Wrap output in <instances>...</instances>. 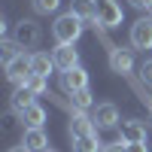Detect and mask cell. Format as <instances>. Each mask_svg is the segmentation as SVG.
<instances>
[{
  "label": "cell",
  "mask_w": 152,
  "mask_h": 152,
  "mask_svg": "<svg viewBox=\"0 0 152 152\" xmlns=\"http://www.w3.org/2000/svg\"><path fill=\"white\" fill-rule=\"evenodd\" d=\"M82 31H85V21L76 15V12H64V15H58L55 24H52V37H55L58 46H73L82 37Z\"/></svg>",
  "instance_id": "cell-1"
},
{
  "label": "cell",
  "mask_w": 152,
  "mask_h": 152,
  "mask_svg": "<svg viewBox=\"0 0 152 152\" xmlns=\"http://www.w3.org/2000/svg\"><path fill=\"white\" fill-rule=\"evenodd\" d=\"M21 49H37L43 40V31H40V24H37L34 18H21L15 24V37H12Z\"/></svg>",
  "instance_id": "cell-2"
},
{
  "label": "cell",
  "mask_w": 152,
  "mask_h": 152,
  "mask_svg": "<svg viewBox=\"0 0 152 152\" xmlns=\"http://www.w3.org/2000/svg\"><path fill=\"white\" fill-rule=\"evenodd\" d=\"M91 122H94L97 131H113V128H119V110H116V104H97V107L91 110Z\"/></svg>",
  "instance_id": "cell-3"
},
{
  "label": "cell",
  "mask_w": 152,
  "mask_h": 152,
  "mask_svg": "<svg viewBox=\"0 0 152 152\" xmlns=\"http://www.w3.org/2000/svg\"><path fill=\"white\" fill-rule=\"evenodd\" d=\"M3 67H6V79H9L12 85H24V82H28V76H31V55L21 52L18 58H12L9 64H3Z\"/></svg>",
  "instance_id": "cell-4"
},
{
  "label": "cell",
  "mask_w": 152,
  "mask_h": 152,
  "mask_svg": "<svg viewBox=\"0 0 152 152\" xmlns=\"http://www.w3.org/2000/svg\"><path fill=\"white\" fill-rule=\"evenodd\" d=\"M110 70L119 73V76H128V73L134 70V49L113 46V49H110Z\"/></svg>",
  "instance_id": "cell-5"
},
{
  "label": "cell",
  "mask_w": 152,
  "mask_h": 152,
  "mask_svg": "<svg viewBox=\"0 0 152 152\" xmlns=\"http://www.w3.org/2000/svg\"><path fill=\"white\" fill-rule=\"evenodd\" d=\"M97 3V21L104 28H119L122 24V6L119 0H94Z\"/></svg>",
  "instance_id": "cell-6"
},
{
  "label": "cell",
  "mask_w": 152,
  "mask_h": 152,
  "mask_svg": "<svg viewBox=\"0 0 152 152\" xmlns=\"http://www.w3.org/2000/svg\"><path fill=\"white\" fill-rule=\"evenodd\" d=\"M131 46L140 52L152 49V18H137L131 24Z\"/></svg>",
  "instance_id": "cell-7"
},
{
  "label": "cell",
  "mask_w": 152,
  "mask_h": 152,
  "mask_svg": "<svg viewBox=\"0 0 152 152\" xmlns=\"http://www.w3.org/2000/svg\"><path fill=\"white\" fill-rule=\"evenodd\" d=\"M61 88H64L67 94H73V91H82V88H88V73H85L82 67L64 70V73H61Z\"/></svg>",
  "instance_id": "cell-8"
},
{
  "label": "cell",
  "mask_w": 152,
  "mask_h": 152,
  "mask_svg": "<svg viewBox=\"0 0 152 152\" xmlns=\"http://www.w3.org/2000/svg\"><path fill=\"white\" fill-rule=\"evenodd\" d=\"M119 140H125V143H146V125L137 122V119L122 122V128H119Z\"/></svg>",
  "instance_id": "cell-9"
},
{
  "label": "cell",
  "mask_w": 152,
  "mask_h": 152,
  "mask_svg": "<svg viewBox=\"0 0 152 152\" xmlns=\"http://www.w3.org/2000/svg\"><path fill=\"white\" fill-rule=\"evenodd\" d=\"M52 58H55V67L64 73V70H73V67H79V52H76L73 46H58L55 52H52Z\"/></svg>",
  "instance_id": "cell-10"
},
{
  "label": "cell",
  "mask_w": 152,
  "mask_h": 152,
  "mask_svg": "<svg viewBox=\"0 0 152 152\" xmlns=\"http://www.w3.org/2000/svg\"><path fill=\"white\" fill-rule=\"evenodd\" d=\"M91 131H97V128H94V122L88 119L85 113L73 110V119H70V125H67V134H70V140H76V137H85V134H91Z\"/></svg>",
  "instance_id": "cell-11"
},
{
  "label": "cell",
  "mask_w": 152,
  "mask_h": 152,
  "mask_svg": "<svg viewBox=\"0 0 152 152\" xmlns=\"http://www.w3.org/2000/svg\"><path fill=\"white\" fill-rule=\"evenodd\" d=\"M21 143L28 146L31 152H46V149H49V137H46L43 128H28L24 137H21Z\"/></svg>",
  "instance_id": "cell-12"
},
{
  "label": "cell",
  "mask_w": 152,
  "mask_h": 152,
  "mask_svg": "<svg viewBox=\"0 0 152 152\" xmlns=\"http://www.w3.org/2000/svg\"><path fill=\"white\" fill-rule=\"evenodd\" d=\"M70 12H76L85 24L97 21V3H94V0H70Z\"/></svg>",
  "instance_id": "cell-13"
},
{
  "label": "cell",
  "mask_w": 152,
  "mask_h": 152,
  "mask_svg": "<svg viewBox=\"0 0 152 152\" xmlns=\"http://www.w3.org/2000/svg\"><path fill=\"white\" fill-rule=\"evenodd\" d=\"M34 97H37V94L31 91L28 85H18L15 91H12V100H9V107H12V113H18V116H21V113H24V110H28V107L34 104Z\"/></svg>",
  "instance_id": "cell-14"
},
{
  "label": "cell",
  "mask_w": 152,
  "mask_h": 152,
  "mask_svg": "<svg viewBox=\"0 0 152 152\" xmlns=\"http://www.w3.org/2000/svg\"><path fill=\"white\" fill-rule=\"evenodd\" d=\"M52 70H55V58H52V55H46V52H34V55H31V73L49 76Z\"/></svg>",
  "instance_id": "cell-15"
},
{
  "label": "cell",
  "mask_w": 152,
  "mask_h": 152,
  "mask_svg": "<svg viewBox=\"0 0 152 152\" xmlns=\"http://www.w3.org/2000/svg\"><path fill=\"white\" fill-rule=\"evenodd\" d=\"M104 146H107V143H100L97 131H91V134L76 137V140H73V152H104Z\"/></svg>",
  "instance_id": "cell-16"
},
{
  "label": "cell",
  "mask_w": 152,
  "mask_h": 152,
  "mask_svg": "<svg viewBox=\"0 0 152 152\" xmlns=\"http://www.w3.org/2000/svg\"><path fill=\"white\" fill-rule=\"evenodd\" d=\"M21 122H24V128H43V122H46V110L40 104H31L28 110L21 113Z\"/></svg>",
  "instance_id": "cell-17"
},
{
  "label": "cell",
  "mask_w": 152,
  "mask_h": 152,
  "mask_svg": "<svg viewBox=\"0 0 152 152\" xmlns=\"http://www.w3.org/2000/svg\"><path fill=\"white\" fill-rule=\"evenodd\" d=\"M70 100H73V110H79V113L94 110V100H91V91H88V88H82V91H73Z\"/></svg>",
  "instance_id": "cell-18"
},
{
  "label": "cell",
  "mask_w": 152,
  "mask_h": 152,
  "mask_svg": "<svg viewBox=\"0 0 152 152\" xmlns=\"http://www.w3.org/2000/svg\"><path fill=\"white\" fill-rule=\"evenodd\" d=\"M24 85H28L31 91H34L37 97H40V94H46V91H49V76H37V73H31Z\"/></svg>",
  "instance_id": "cell-19"
},
{
  "label": "cell",
  "mask_w": 152,
  "mask_h": 152,
  "mask_svg": "<svg viewBox=\"0 0 152 152\" xmlns=\"http://www.w3.org/2000/svg\"><path fill=\"white\" fill-rule=\"evenodd\" d=\"M31 6H34L37 15H52V12H58L61 0H31Z\"/></svg>",
  "instance_id": "cell-20"
},
{
  "label": "cell",
  "mask_w": 152,
  "mask_h": 152,
  "mask_svg": "<svg viewBox=\"0 0 152 152\" xmlns=\"http://www.w3.org/2000/svg\"><path fill=\"white\" fill-rule=\"evenodd\" d=\"M0 49H3V52H0V55H3V64H9L12 58H18V55H21V52H18L21 46H18L15 40H3V46H0Z\"/></svg>",
  "instance_id": "cell-21"
},
{
  "label": "cell",
  "mask_w": 152,
  "mask_h": 152,
  "mask_svg": "<svg viewBox=\"0 0 152 152\" xmlns=\"http://www.w3.org/2000/svg\"><path fill=\"white\" fill-rule=\"evenodd\" d=\"M140 79L152 85V58H146V61H143V64H140Z\"/></svg>",
  "instance_id": "cell-22"
},
{
  "label": "cell",
  "mask_w": 152,
  "mask_h": 152,
  "mask_svg": "<svg viewBox=\"0 0 152 152\" xmlns=\"http://www.w3.org/2000/svg\"><path fill=\"white\" fill-rule=\"evenodd\" d=\"M128 3L134 9H140V12H152V0H128Z\"/></svg>",
  "instance_id": "cell-23"
},
{
  "label": "cell",
  "mask_w": 152,
  "mask_h": 152,
  "mask_svg": "<svg viewBox=\"0 0 152 152\" xmlns=\"http://www.w3.org/2000/svg\"><path fill=\"white\" fill-rule=\"evenodd\" d=\"M125 152H149L146 143H125Z\"/></svg>",
  "instance_id": "cell-24"
},
{
  "label": "cell",
  "mask_w": 152,
  "mask_h": 152,
  "mask_svg": "<svg viewBox=\"0 0 152 152\" xmlns=\"http://www.w3.org/2000/svg\"><path fill=\"white\" fill-rule=\"evenodd\" d=\"M104 152H125V140H116V143H107Z\"/></svg>",
  "instance_id": "cell-25"
},
{
  "label": "cell",
  "mask_w": 152,
  "mask_h": 152,
  "mask_svg": "<svg viewBox=\"0 0 152 152\" xmlns=\"http://www.w3.org/2000/svg\"><path fill=\"white\" fill-rule=\"evenodd\" d=\"M9 152H31V149H28V146H24V143H21V146H12Z\"/></svg>",
  "instance_id": "cell-26"
},
{
  "label": "cell",
  "mask_w": 152,
  "mask_h": 152,
  "mask_svg": "<svg viewBox=\"0 0 152 152\" xmlns=\"http://www.w3.org/2000/svg\"><path fill=\"white\" fill-rule=\"evenodd\" d=\"M46 152H55V149H46Z\"/></svg>",
  "instance_id": "cell-27"
}]
</instances>
